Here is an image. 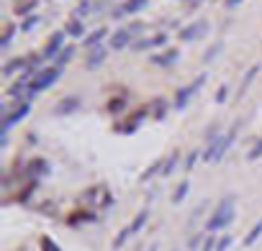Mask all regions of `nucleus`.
Returning <instances> with one entry per match:
<instances>
[{"label":"nucleus","mask_w":262,"mask_h":251,"mask_svg":"<svg viewBox=\"0 0 262 251\" xmlns=\"http://www.w3.org/2000/svg\"><path fill=\"white\" fill-rule=\"evenodd\" d=\"M231 220H234V195H229V197H224L221 202H218V208L213 210V215L206 220V231L208 233L221 231V228H226Z\"/></svg>","instance_id":"nucleus-1"},{"label":"nucleus","mask_w":262,"mask_h":251,"mask_svg":"<svg viewBox=\"0 0 262 251\" xmlns=\"http://www.w3.org/2000/svg\"><path fill=\"white\" fill-rule=\"evenodd\" d=\"M59 75H62V67H57V64L39 70L36 77H34V82H31V87H29V93H26V103H31L39 93H44V90H49V87L59 80Z\"/></svg>","instance_id":"nucleus-2"},{"label":"nucleus","mask_w":262,"mask_h":251,"mask_svg":"<svg viewBox=\"0 0 262 251\" xmlns=\"http://www.w3.org/2000/svg\"><path fill=\"white\" fill-rule=\"evenodd\" d=\"M236 131H239V123H234L224 136H218L216 141H211L208 149H206V154H203V162H218V159L231 149V144L236 141Z\"/></svg>","instance_id":"nucleus-3"},{"label":"nucleus","mask_w":262,"mask_h":251,"mask_svg":"<svg viewBox=\"0 0 262 251\" xmlns=\"http://www.w3.org/2000/svg\"><path fill=\"white\" fill-rule=\"evenodd\" d=\"M206 77H208V75L203 72L201 77H195V80H193L188 87H180L178 93H175V110H185V108H188V103L193 100V95H195V93H198V90L203 87Z\"/></svg>","instance_id":"nucleus-4"},{"label":"nucleus","mask_w":262,"mask_h":251,"mask_svg":"<svg viewBox=\"0 0 262 251\" xmlns=\"http://www.w3.org/2000/svg\"><path fill=\"white\" fill-rule=\"evenodd\" d=\"M29 110H31V103H18L16 108H13V113H6L3 116V126H0V133L3 136H8V131H11V126H16L18 121H24L26 116H29Z\"/></svg>","instance_id":"nucleus-5"},{"label":"nucleus","mask_w":262,"mask_h":251,"mask_svg":"<svg viewBox=\"0 0 262 251\" xmlns=\"http://www.w3.org/2000/svg\"><path fill=\"white\" fill-rule=\"evenodd\" d=\"M206 31H208V21L198 18V21H193V24H188V26H185L178 36H180V41L190 44V41H198L201 36H206Z\"/></svg>","instance_id":"nucleus-6"},{"label":"nucleus","mask_w":262,"mask_h":251,"mask_svg":"<svg viewBox=\"0 0 262 251\" xmlns=\"http://www.w3.org/2000/svg\"><path fill=\"white\" fill-rule=\"evenodd\" d=\"M64 36H67V31H57V34L47 41V47H44L41 57H44V59H54V62H57V57H59L62 49H64Z\"/></svg>","instance_id":"nucleus-7"},{"label":"nucleus","mask_w":262,"mask_h":251,"mask_svg":"<svg viewBox=\"0 0 262 251\" xmlns=\"http://www.w3.org/2000/svg\"><path fill=\"white\" fill-rule=\"evenodd\" d=\"M167 44V34H157V36H152V39H137L134 44H131V49L134 52H144V49H155V47H165Z\"/></svg>","instance_id":"nucleus-8"},{"label":"nucleus","mask_w":262,"mask_h":251,"mask_svg":"<svg viewBox=\"0 0 262 251\" xmlns=\"http://www.w3.org/2000/svg\"><path fill=\"white\" fill-rule=\"evenodd\" d=\"M80 105H82V100H80L77 95H70V98H62V100L54 105V113H57V116H70V113L80 110Z\"/></svg>","instance_id":"nucleus-9"},{"label":"nucleus","mask_w":262,"mask_h":251,"mask_svg":"<svg viewBox=\"0 0 262 251\" xmlns=\"http://www.w3.org/2000/svg\"><path fill=\"white\" fill-rule=\"evenodd\" d=\"M26 174L34 177V179H39V177H44V174H49V162H47V159H41V156L31 159V162L26 164Z\"/></svg>","instance_id":"nucleus-10"},{"label":"nucleus","mask_w":262,"mask_h":251,"mask_svg":"<svg viewBox=\"0 0 262 251\" xmlns=\"http://www.w3.org/2000/svg\"><path fill=\"white\" fill-rule=\"evenodd\" d=\"M21 70H29V62H26V57H13V59H8L6 64H3V77H13L16 72H21Z\"/></svg>","instance_id":"nucleus-11"},{"label":"nucleus","mask_w":262,"mask_h":251,"mask_svg":"<svg viewBox=\"0 0 262 251\" xmlns=\"http://www.w3.org/2000/svg\"><path fill=\"white\" fill-rule=\"evenodd\" d=\"M147 3H149V0H126V3H123L118 11H113V16H116V18H121V16H134V13L144 11Z\"/></svg>","instance_id":"nucleus-12"},{"label":"nucleus","mask_w":262,"mask_h":251,"mask_svg":"<svg viewBox=\"0 0 262 251\" xmlns=\"http://www.w3.org/2000/svg\"><path fill=\"white\" fill-rule=\"evenodd\" d=\"M108 36V29L105 26H100V29H95V31H90L85 39H82V47L85 49H95V47H100L103 44V39Z\"/></svg>","instance_id":"nucleus-13"},{"label":"nucleus","mask_w":262,"mask_h":251,"mask_svg":"<svg viewBox=\"0 0 262 251\" xmlns=\"http://www.w3.org/2000/svg\"><path fill=\"white\" fill-rule=\"evenodd\" d=\"M105 57H108V52H105V47L100 44V47L90 49V54H87V59H85V67H87V70H95V67H100L105 62Z\"/></svg>","instance_id":"nucleus-14"},{"label":"nucleus","mask_w":262,"mask_h":251,"mask_svg":"<svg viewBox=\"0 0 262 251\" xmlns=\"http://www.w3.org/2000/svg\"><path fill=\"white\" fill-rule=\"evenodd\" d=\"M131 36H134V34H131L128 29H121V31H116L113 36H111V49H126V47H131V44H134V41H131Z\"/></svg>","instance_id":"nucleus-15"},{"label":"nucleus","mask_w":262,"mask_h":251,"mask_svg":"<svg viewBox=\"0 0 262 251\" xmlns=\"http://www.w3.org/2000/svg\"><path fill=\"white\" fill-rule=\"evenodd\" d=\"M147 113H149V108H142V110H137L134 116L128 118V123H123V126H118V131H123V133H131V131H137L139 128V123L147 118Z\"/></svg>","instance_id":"nucleus-16"},{"label":"nucleus","mask_w":262,"mask_h":251,"mask_svg":"<svg viewBox=\"0 0 262 251\" xmlns=\"http://www.w3.org/2000/svg\"><path fill=\"white\" fill-rule=\"evenodd\" d=\"M178 59H180V52L178 49H167L165 54H155V57H152V62L160 64V67H172Z\"/></svg>","instance_id":"nucleus-17"},{"label":"nucleus","mask_w":262,"mask_h":251,"mask_svg":"<svg viewBox=\"0 0 262 251\" xmlns=\"http://www.w3.org/2000/svg\"><path fill=\"white\" fill-rule=\"evenodd\" d=\"M257 72H259V64H254V67H249V72L242 77V82H239V93H236V98H244V93L249 90V85L254 82V77H257Z\"/></svg>","instance_id":"nucleus-18"},{"label":"nucleus","mask_w":262,"mask_h":251,"mask_svg":"<svg viewBox=\"0 0 262 251\" xmlns=\"http://www.w3.org/2000/svg\"><path fill=\"white\" fill-rule=\"evenodd\" d=\"M64 31H67V36H72V39H82V34H85V24L80 18H72L67 26H64Z\"/></svg>","instance_id":"nucleus-19"},{"label":"nucleus","mask_w":262,"mask_h":251,"mask_svg":"<svg viewBox=\"0 0 262 251\" xmlns=\"http://www.w3.org/2000/svg\"><path fill=\"white\" fill-rule=\"evenodd\" d=\"M149 110L155 113L157 121H162V118L167 116V100H165V98H155V100H152V105H149Z\"/></svg>","instance_id":"nucleus-20"},{"label":"nucleus","mask_w":262,"mask_h":251,"mask_svg":"<svg viewBox=\"0 0 262 251\" xmlns=\"http://www.w3.org/2000/svg\"><path fill=\"white\" fill-rule=\"evenodd\" d=\"M180 162V154L178 151H172V154H167V159H162V177H167V174H172V169H175V164Z\"/></svg>","instance_id":"nucleus-21"},{"label":"nucleus","mask_w":262,"mask_h":251,"mask_svg":"<svg viewBox=\"0 0 262 251\" xmlns=\"http://www.w3.org/2000/svg\"><path fill=\"white\" fill-rule=\"evenodd\" d=\"M39 6V0H24V3H18L16 6V16H21V18H29L31 13H34V8Z\"/></svg>","instance_id":"nucleus-22"},{"label":"nucleus","mask_w":262,"mask_h":251,"mask_svg":"<svg viewBox=\"0 0 262 251\" xmlns=\"http://www.w3.org/2000/svg\"><path fill=\"white\" fill-rule=\"evenodd\" d=\"M147 220H149V210L144 208V210H139V213H137V218H134V220H131V225H128V228H131V233H139L142 228H144V223H147Z\"/></svg>","instance_id":"nucleus-23"},{"label":"nucleus","mask_w":262,"mask_h":251,"mask_svg":"<svg viewBox=\"0 0 262 251\" xmlns=\"http://www.w3.org/2000/svg\"><path fill=\"white\" fill-rule=\"evenodd\" d=\"M190 192V182L188 179H183L180 185H178V190H175V195H172V202H183V197Z\"/></svg>","instance_id":"nucleus-24"},{"label":"nucleus","mask_w":262,"mask_h":251,"mask_svg":"<svg viewBox=\"0 0 262 251\" xmlns=\"http://www.w3.org/2000/svg\"><path fill=\"white\" fill-rule=\"evenodd\" d=\"M75 47H64L62 49V54L57 57V67H64V64H67V62H72V57H75Z\"/></svg>","instance_id":"nucleus-25"},{"label":"nucleus","mask_w":262,"mask_h":251,"mask_svg":"<svg viewBox=\"0 0 262 251\" xmlns=\"http://www.w3.org/2000/svg\"><path fill=\"white\" fill-rule=\"evenodd\" d=\"M259 236H262V220H257V223H254V228L249 231V236H244V246H252Z\"/></svg>","instance_id":"nucleus-26"},{"label":"nucleus","mask_w":262,"mask_h":251,"mask_svg":"<svg viewBox=\"0 0 262 251\" xmlns=\"http://www.w3.org/2000/svg\"><path fill=\"white\" fill-rule=\"evenodd\" d=\"M87 13H93V3H90V0H80L77 11H75V18H85Z\"/></svg>","instance_id":"nucleus-27"},{"label":"nucleus","mask_w":262,"mask_h":251,"mask_svg":"<svg viewBox=\"0 0 262 251\" xmlns=\"http://www.w3.org/2000/svg\"><path fill=\"white\" fill-rule=\"evenodd\" d=\"M218 52H221V41H216L213 47L208 49V54H203V64H211V62L218 57Z\"/></svg>","instance_id":"nucleus-28"},{"label":"nucleus","mask_w":262,"mask_h":251,"mask_svg":"<svg viewBox=\"0 0 262 251\" xmlns=\"http://www.w3.org/2000/svg\"><path fill=\"white\" fill-rule=\"evenodd\" d=\"M39 21H41L39 16H29V18L24 21V24H21V31H26V34H29V31H34V29L39 26Z\"/></svg>","instance_id":"nucleus-29"},{"label":"nucleus","mask_w":262,"mask_h":251,"mask_svg":"<svg viewBox=\"0 0 262 251\" xmlns=\"http://www.w3.org/2000/svg\"><path fill=\"white\" fill-rule=\"evenodd\" d=\"M262 156V139H257L254 141V146L249 149V154H247V159H249V162H257V159Z\"/></svg>","instance_id":"nucleus-30"},{"label":"nucleus","mask_w":262,"mask_h":251,"mask_svg":"<svg viewBox=\"0 0 262 251\" xmlns=\"http://www.w3.org/2000/svg\"><path fill=\"white\" fill-rule=\"evenodd\" d=\"M13 34H16V29H13V26H8V29H6V34H3V39H0V49H8V47H11Z\"/></svg>","instance_id":"nucleus-31"},{"label":"nucleus","mask_w":262,"mask_h":251,"mask_svg":"<svg viewBox=\"0 0 262 251\" xmlns=\"http://www.w3.org/2000/svg\"><path fill=\"white\" fill-rule=\"evenodd\" d=\"M216 243H218V241H216V236H211V233H208V236H203L201 251H216Z\"/></svg>","instance_id":"nucleus-32"},{"label":"nucleus","mask_w":262,"mask_h":251,"mask_svg":"<svg viewBox=\"0 0 262 251\" xmlns=\"http://www.w3.org/2000/svg\"><path fill=\"white\" fill-rule=\"evenodd\" d=\"M123 108H126V98H116V100L108 103V110H111V113H118V110H123Z\"/></svg>","instance_id":"nucleus-33"},{"label":"nucleus","mask_w":262,"mask_h":251,"mask_svg":"<svg viewBox=\"0 0 262 251\" xmlns=\"http://www.w3.org/2000/svg\"><path fill=\"white\" fill-rule=\"evenodd\" d=\"M195 162H198V151H190V154H188V159L183 162V169H185V172H190Z\"/></svg>","instance_id":"nucleus-34"},{"label":"nucleus","mask_w":262,"mask_h":251,"mask_svg":"<svg viewBox=\"0 0 262 251\" xmlns=\"http://www.w3.org/2000/svg\"><path fill=\"white\" fill-rule=\"evenodd\" d=\"M41 248H44V251H62V248H59L49 236H44V238H41Z\"/></svg>","instance_id":"nucleus-35"},{"label":"nucleus","mask_w":262,"mask_h":251,"mask_svg":"<svg viewBox=\"0 0 262 251\" xmlns=\"http://www.w3.org/2000/svg\"><path fill=\"white\" fill-rule=\"evenodd\" d=\"M128 236H131V228H123V231H118V236L113 238V246L118 248V246H121V243H123V241H126Z\"/></svg>","instance_id":"nucleus-36"},{"label":"nucleus","mask_w":262,"mask_h":251,"mask_svg":"<svg viewBox=\"0 0 262 251\" xmlns=\"http://www.w3.org/2000/svg\"><path fill=\"white\" fill-rule=\"evenodd\" d=\"M231 241H234V238H231L229 233H226L224 238H218V243H216V251H226V248L231 246Z\"/></svg>","instance_id":"nucleus-37"},{"label":"nucleus","mask_w":262,"mask_h":251,"mask_svg":"<svg viewBox=\"0 0 262 251\" xmlns=\"http://www.w3.org/2000/svg\"><path fill=\"white\" fill-rule=\"evenodd\" d=\"M226 95H229V87H226V85H221V87H218V93H216V103H224V100H226Z\"/></svg>","instance_id":"nucleus-38"},{"label":"nucleus","mask_w":262,"mask_h":251,"mask_svg":"<svg viewBox=\"0 0 262 251\" xmlns=\"http://www.w3.org/2000/svg\"><path fill=\"white\" fill-rule=\"evenodd\" d=\"M103 8H111V3H108V0H98V3H93V13H100Z\"/></svg>","instance_id":"nucleus-39"},{"label":"nucleus","mask_w":262,"mask_h":251,"mask_svg":"<svg viewBox=\"0 0 262 251\" xmlns=\"http://www.w3.org/2000/svg\"><path fill=\"white\" fill-rule=\"evenodd\" d=\"M142 29H144V24H139V21H137V24H131V26H128V31H131V34H142Z\"/></svg>","instance_id":"nucleus-40"},{"label":"nucleus","mask_w":262,"mask_h":251,"mask_svg":"<svg viewBox=\"0 0 262 251\" xmlns=\"http://www.w3.org/2000/svg\"><path fill=\"white\" fill-rule=\"evenodd\" d=\"M198 243H203L201 236H193V238H190V248H198Z\"/></svg>","instance_id":"nucleus-41"},{"label":"nucleus","mask_w":262,"mask_h":251,"mask_svg":"<svg viewBox=\"0 0 262 251\" xmlns=\"http://www.w3.org/2000/svg\"><path fill=\"white\" fill-rule=\"evenodd\" d=\"M239 3H242V0H224V6H226V8H236Z\"/></svg>","instance_id":"nucleus-42"},{"label":"nucleus","mask_w":262,"mask_h":251,"mask_svg":"<svg viewBox=\"0 0 262 251\" xmlns=\"http://www.w3.org/2000/svg\"><path fill=\"white\" fill-rule=\"evenodd\" d=\"M149 251H157V246H149Z\"/></svg>","instance_id":"nucleus-43"}]
</instances>
